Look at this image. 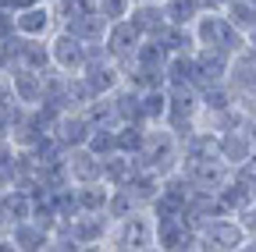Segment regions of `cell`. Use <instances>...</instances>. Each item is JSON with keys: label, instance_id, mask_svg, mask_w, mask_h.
<instances>
[{"label": "cell", "instance_id": "10", "mask_svg": "<svg viewBox=\"0 0 256 252\" xmlns=\"http://www.w3.org/2000/svg\"><path fill=\"white\" fill-rule=\"evenodd\" d=\"M153 224H156V249H164V252H196L200 249L196 228H192L185 217L153 220Z\"/></svg>", "mask_w": 256, "mask_h": 252}, {"label": "cell", "instance_id": "8", "mask_svg": "<svg viewBox=\"0 0 256 252\" xmlns=\"http://www.w3.org/2000/svg\"><path fill=\"white\" fill-rule=\"evenodd\" d=\"M86 60H89L86 43H82L75 32L57 28V32L50 36V64H54V68H60L64 75H82Z\"/></svg>", "mask_w": 256, "mask_h": 252}, {"label": "cell", "instance_id": "2", "mask_svg": "<svg viewBox=\"0 0 256 252\" xmlns=\"http://www.w3.org/2000/svg\"><path fill=\"white\" fill-rule=\"evenodd\" d=\"M136 160H139V167L164 178V174L178 171V164H182V139L168 124H146V139H142V149Z\"/></svg>", "mask_w": 256, "mask_h": 252}, {"label": "cell", "instance_id": "3", "mask_svg": "<svg viewBox=\"0 0 256 252\" xmlns=\"http://www.w3.org/2000/svg\"><path fill=\"white\" fill-rule=\"evenodd\" d=\"M104 249H132V252L156 249V224H153L150 210H136L128 217H118Z\"/></svg>", "mask_w": 256, "mask_h": 252}, {"label": "cell", "instance_id": "31", "mask_svg": "<svg viewBox=\"0 0 256 252\" xmlns=\"http://www.w3.org/2000/svg\"><path fill=\"white\" fill-rule=\"evenodd\" d=\"M224 14H228L242 32L249 36L252 28H256V0H228V4H224Z\"/></svg>", "mask_w": 256, "mask_h": 252}, {"label": "cell", "instance_id": "43", "mask_svg": "<svg viewBox=\"0 0 256 252\" xmlns=\"http://www.w3.org/2000/svg\"><path fill=\"white\" fill-rule=\"evenodd\" d=\"M132 4H142V0H132Z\"/></svg>", "mask_w": 256, "mask_h": 252}, {"label": "cell", "instance_id": "22", "mask_svg": "<svg viewBox=\"0 0 256 252\" xmlns=\"http://www.w3.org/2000/svg\"><path fill=\"white\" fill-rule=\"evenodd\" d=\"M139 107L146 124H164L168 121V85H153L139 92Z\"/></svg>", "mask_w": 256, "mask_h": 252}, {"label": "cell", "instance_id": "20", "mask_svg": "<svg viewBox=\"0 0 256 252\" xmlns=\"http://www.w3.org/2000/svg\"><path fill=\"white\" fill-rule=\"evenodd\" d=\"M136 171H139V160H136V156H128V153H110V156H104V181H107L110 188L128 185Z\"/></svg>", "mask_w": 256, "mask_h": 252}, {"label": "cell", "instance_id": "42", "mask_svg": "<svg viewBox=\"0 0 256 252\" xmlns=\"http://www.w3.org/2000/svg\"><path fill=\"white\" fill-rule=\"evenodd\" d=\"M0 7H8V0H0Z\"/></svg>", "mask_w": 256, "mask_h": 252}, {"label": "cell", "instance_id": "9", "mask_svg": "<svg viewBox=\"0 0 256 252\" xmlns=\"http://www.w3.org/2000/svg\"><path fill=\"white\" fill-rule=\"evenodd\" d=\"M82 78H86V85L92 89V96H107V92H114V89L124 82V71H121L118 60H110L107 53H96V57L86 60Z\"/></svg>", "mask_w": 256, "mask_h": 252}, {"label": "cell", "instance_id": "24", "mask_svg": "<svg viewBox=\"0 0 256 252\" xmlns=\"http://www.w3.org/2000/svg\"><path fill=\"white\" fill-rule=\"evenodd\" d=\"M217 196H220V203H224V210H228V213H242V210L252 203V185H246L238 174H232L228 181L217 188Z\"/></svg>", "mask_w": 256, "mask_h": 252}, {"label": "cell", "instance_id": "13", "mask_svg": "<svg viewBox=\"0 0 256 252\" xmlns=\"http://www.w3.org/2000/svg\"><path fill=\"white\" fill-rule=\"evenodd\" d=\"M217 153H220V160L232 164V167H238L242 160H249V156L256 153V149H252V132H249V124H235V128L217 132Z\"/></svg>", "mask_w": 256, "mask_h": 252}, {"label": "cell", "instance_id": "37", "mask_svg": "<svg viewBox=\"0 0 256 252\" xmlns=\"http://www.w3.org/2000/svg\"><path fill=\"white\" fill-rule=\"evenodd\" d=\"M0 139H11V114L0 110Z\"/></svg>", "mask_w": 256, "mask_h": 252}, {"label": "cell", "instance_id": "17", "mask_svg": "<svg viewBox=\"0 0 256 252\" xmlns=\"http://www.w3.org/2000/svg\"><path fill=\"white\" fill-rule=\"evenodd\" d=\"M196 85H214V82H224L228 78V53H220V50H210V46H196Z\"/></svg>", "mask_w": 256, "mask_h": 252}, {"label": "cell", "instance_id": "27", "mask_svg": "<svg viewBox=\"0 0 256 252\" xmlns=\"http://www.w3.org/2000/svg\"><path fill=\"white\" fill-rule=\"evenodd\" d=\"M192 53H171L168 57V85H196V57Z\"/></svg>", "mask_w": 256, "mask_h": 252}, {"label": "cell", "instance_id": "19", "mask_svg": "<svg viewBox=\"0 0 256 252\" xmlns=\"http://www.w3.org/2000/svg\"><path fill=\"white\" fill-rule=\"evenodd\" d=\"M8 238H11L14 249H28V252H32V249H50V231L40 228L32 217H25V220H18V224H11Z\"/></svg>", "mask_w": 256, "mask_h": 252}, {"label": "cell", "instance_id": "16", "mask_svg": "<svg viewBox=\"0 0 256 252\" xmlns=\"http://www.w3.org/2000/svg\"><path fill=\"white\" fill-rule=\"evenodd\" d=\"M128 21L139 28L142 39H156V36L171 25V21H168V11H164V4H160V0H142V4H132Z\"/></svg>", "mask_w": 256, "mask_h": 252}, {"label": "cell", "instance_id": "4", "mask_svg": "<svg viewBox=\"0 0 256 252\" xmlns=\"http://www.w3.org/2000/svg\"><path fill=\"white\" fill-rule=\"evenodd\" d=\"M200 110H203L200 85H168V121L164 124L178 139H185L200 124Z\"/></svg>", "mask_w": 256, "mask_h": 252}, {"label": "cell", "instance_id": "36", "mask_svg": "<svg viewBox=\"0 0 256 252\" xmlns=\"http://www.w3.org/2000/svg\"><path fill=\"white\" fill-rule=\"evenodd\" d=\"M238 217V224H242V231H246V238H256V203H249L242 213H235Z\"/></svg>", "mask_w": 256, "mask_h": 252}, {"label": "cell", "instance_id": "40", "mask_svg": "<svg viewBox=\"0 0 256 252\" xmlns=\"http://www.w3.org/2000/svg\"><path fill=\"white\" fill-rule=\"evenodd\" d=\"M249 132H252V149H256V117L249 121Z\"/></svg>", "mask_w": 256, "mask_h": 252}, {"label": "cell", "instance_id": "6", "mask_svg": "<svg viewBox=\"0 0 256 252\" xmlns=\"http://www.w3.org/2000/svg\"><path fill=\"white\" fill-rule=\"evenodd\" d=\"M114 228V217L107 210H78L72 220H68V231L72 238L78 242V249H104L107 245V235Z\"/></svg>", "mask_w": 256, "mask_h": 252}, {"label": "cell", "instance_id": "14", "mask_svg": "<svg viewBox=\"0 0 256 252\" xmlns=\"http://www.w3.org/2000/svg\"><path fill=\"white\" fill-rule=\"evenodd\" d=\"M89 132H92V121L86 117V110H64L57 121H54V139L64 146V149H75V146H86L89 142Z\"/></svg>", "mask_w": 256, "mask_h": 252}, {"label": "cell", "instance_id": "30", "mask_svg": "<svg viewBox=\"0 0 256 252\" xmlns=\"http://www.w3.org/2000/svg\"><path fill=\"white\" fill-rule=\"evenodd\" d=\"M96 156H110V153H118V124H100V128H92L89 132V142H86Z\"/></svg>", "mask_w": 256, "mask_h": 252}, {"label": "cell", "instance_id": "21", "mask_svg": "<svg viewBox=\"0 0 256 252\" xmlns=\"http://www.w3.org/2000/svg\"><path fill=\"white\" fill-rule=\"evenodd\" d=\"M60 28H68V32H75L82 43H104V36H107V28H110V21L100 14V11H89V14H82V18H75V21H68V25H60Z\"/></svg>", "mask_w": 256, "mask_h": 252}, {"label": "cell", "instance_id": "38", "mask_svg": "<svg viewBox=\"0 0 256 252\" xmlns=\"http://www.w3.org/2000/svg\"><path fill=\"white\" fill-rule=\"evenodd\" d=\"M224 4H228V0H200V7H203V11H210V7H224Z\"/></svg>", "mask_w": 256, "mask_h": 252}, {"label": "cell", "instance_id": "41", "mask_svg": "<svg viewBox=\"0 0 256 252\" xmlns=\"http://www.w3.org/2000/svg\"><path fill=\"white\" fill-rule=\"evenodd\" d=\"M252 203H256V185H252Z\"/></svg>", "mask_w": 256, "mask_h": 252}, {"label": "cell", "instance_id": "7", "mask_svg": "<svg viewBox=\"0 0 256 252\" xmlns=\"http://www.w3.org/2000/svg\"><path fill=\"white\" fill-rule=\"evenodd\" d=\"M57 28H60V21H57V11H54L50 0H36V4L14 11V32H22V36L50 39Z\"/></svg>", "mask_w": 256, "mask_h": 252}, {"label": "cell", "instance_id": "26", "mask_svg": "<svg viewBox=\"0 0 256 252\" xmlns=\"http://www.w3.org/2000/svg\"><path fill=\"white\" fill-rule=\"evenodd\" d=\"M75 203L78 210H107L110 203V185L107 181H86V185H75Z\"/></svg>", "mask_w": 256, "mask_h": 252}, {"label": "cell", "instance_id": "11", "mask_svg": "<svg viewBox=\"0 0 256 252\" xmlns=\"http://www.w3.org/2000/svg\"><path fill=\"white\" fill-rule=\"evenodd\" d=\"M139 43H142V36H139V28H136L132 21H128V18H121V21H110L107 36H104V50H107V57H110V60H118L121 68H124L128 60L136 57Z\"/></svg>", "mask_w": 256, "mask_h": 252}, {"label": "cell", "instance_id": "39", "mask_svg": "<svg viewBox=\"0 0 256 252\" xmlns=\"http://www.w3.org/2000/svg\"><path fill=\"white\" fill-rule=\"evenodd\" d=\"M246 46H249V50H252V53H256V28H252V32H249V36H246Z\"/></svg>", "mask_w": 256, "mask_h": 252}, {"label": "cell", "instance_id": "33", "mask_svg": "<svg viewBox=\"0 0 256 252\" xmlns=\"http://www.w3.org/2000/svg\"><path fill=\"white\" fill-rule=\"evenodd\" d=\"M136 210H142L139 203H136V196L128 192V188L121 185V188H110V203H107V213L118 220V217H128V213H136Z\"/></svg>", "mask_w": 256, "mask_h": 252}, {"label": "cell", "instance_id": "25", "mask_svg": "<svg viewBox=\"0 0 256 252\" xmlns=\"http://www.w3.org/2000/svg\"><path fill=\"white\" fill-rule=\"evenodd\" d=\"M128 192L136 196V203L142 206V210H150V203L160 196V174H153V171H146V167H139L136 174H132V181L124 185Z\"/></svg>", "mask_w": 256, "mask_h": 252}, {"label": "cell", "instance_id": "5", "mask_svg": "<svg viewBox=\"0 0 256 252\" xmlns=\"http://www.w3.org/2000/svg\"><path fill=\"white\" fill-rule=\"evenodd\" d=\"M196 238H200V249H206V252H238L246 245V231L235 213H220V217L206 220L196 231Z\"/></svg>", "mask_w": 256, "mask_h": 252}, {"label": "cell", "instance_id": "23", "mask_svg": "<svg viewBox=\"0 0 256 252\" xmlns=\"http://www.w3.org/2000/svg\"><path fill=\"white\" fill-rule=\"evenodd\" d=\"M18 36H22V32H18ZM18 68L46 71V68H50V39H32V36H22V53H18Z\"/></svg>", "mask_w": 256, "mask_h": 252}, {"label": "cell", "instance_id": "12", "mask_svg": "<svg viewBox=\"0 0 256 252\" xmlns=\"http://www.w3.org/2000/svg\"><path fill=\"white\" fill-rule=\"evenodd\" d=\"M182 171L188 174V181L196 188H206V192H217V188L235 174L232 164H224L220 156H210V160H192V164H182Z\"/></svg>", "mask_w": 256, "mask_h": 252}, {"label": "cell", "instance_id": "15", "mask_svg": "<svg viewBox=\"0 0 256 252\" xmlns=\"http://www.w3.org/2000/svg\"><path fill=\"white\" fill-rule=\"evenodd\" d=\"M64 167H68L72 185H86V181H104V160L96 156L89 146H75L64 153Z\"/></svg>", "mask_w": 256, "mask_h": 252}, {"label": "cell", "instance_id": "28", "mask_svg": "<svg viewBox=\"0 0 256 252\" xmlns=\"http://www.w3.org/2000/svg\"><path fill=\"white\" fill-rule=\"evenodd\" d=\"M156 39L164 43L168 53H192L196 50V32H192V25H168Z\"/></svg>", "mask_w": 256, "mask_h": 252}, {"label": "cell", "instance_id": "34", "mask_svg": "<svg viewBox=\"0 0 256 252\" xmlns=\"http://www.w3.org/2000/svg\"><path fill=\"white\" fill-rule=\"evenodd\" d=\"M96 11H100L107 21H121L132 11V0H96Z\"/></svg>", "mask_w": 256, "mask_h": 252}, {"label": "cell", "instance_id": "35", "mask_svg": "<svg viewBox=\"0 0 256 252\" xmlns=\"http://www.w3.org/2000/svg\"><path fill=\"white\" fill-rule=\"evenodd\" d=\"M14 107H18V100H14L11 78H8V71H0V110H4V114H11Z\"/></svg>", "mask_w": 256, "mask_h": 252}, {"label": "cell", "instance_id": "29", "mask_svg": "<svg viewBox=\"0 0 256 252\" xmlns=\"http://www.w3.org/2000/svg\"><path fill=\"white\" fill-rule=\"evenodd\" d=\"M142 139H146V124H139V121H121L118 124V153L139 156Z\"/></svg>", "mask_w": 256, "mask_h": 252}, {"label": "cell", "instance_id": "1", "mask_svg": "<svg viewBox=\"0 0 256 252\" xmlns=\"http://www.w3.org/2000/svg\"><path fill=\"white\" fill-rule=\"evenodd\" d=\"M192 32H196V46H210V50H220L228 57L246 46V32L224 14V7L200 11V18L192 21Z\"/></svg>", "mask_w": 256, "mask_h": 252}, {"label": "cell", "instance_id": "18", "mask_svg": "<svg viewBox=\"0 0 256 252\" xmlns=\"http://www.w3.org/2000/svg\"><path fill=\"white\" fill-rule=\"evenodd\" d=\"M8 78H11V89H14V100H18L22 107H36V103H43V71L11 68Z\"/></svg>", "mask_w": 256, "mask_h": 252}, {"label": "cell", "instance_id": "32", "mask_svg": "<svg viewBox=\"0 0 256 252\" xmlns=\"http://www.w3.org/2000/svg\"><path fill=\"white\" fill-rule=\"evenodd\" d=\"M164 4V11H168V21L171 25H192L200 18V0H160Z\"/></svg>", "mask_w": 256, "mask_h": 252}]
</instances>
